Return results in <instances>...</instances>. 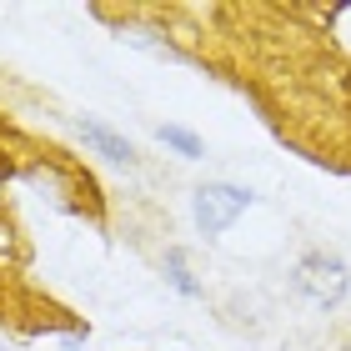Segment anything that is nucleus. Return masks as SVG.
<instances>
[{
    "label": "nucleus",
    "mask_w": 351,
    "mask_h": 351,
    "mask_svg": "<svg viewBox=\"0 0 351 351\" xmlns=\"http://www.w3.org/2000/svg\"><path fill=\"white\" fill-rule=\"evenodd\" d=\"M156 136H161V141H166L171 151H181L186 161H196V156L206 151V146H201V136H191L186 125H161V131H156Z\"/></svg>",
    "instance_id": "nucleus-5"
},
{
    "label": "nucleus",
    "mask_w": 351,
    "mask_h": 351,
    "mask_svg": "<svg viewBox=\"0 0 351 351\" xmlns=\"http://www.w3.org/2000/svg\"><path fill=\"white\" fill-rule=\"evenodd\" d=\"M291 281H296V291L306 296L311 306H337V301L346 296V286H351L346 261L331 256V251H311V256H301Z\"/></svg>",
    "instance_id": "nucleus-1"
},
{
    "label": "nucleus",
    "mask_w": 351,
    "mask_h": 351,
    "mask_svg": "<svg viewBox=\"0 0 351 351\" xmlns=\"http://www.w3.org/2000/svg\"><path fill=\"white\" fill-rule=\"evenodd\" d=\"M121 36L131 40V45H146V51H156L161 60H186V56H181V51H176V45H171V40H156V30H136V25H125Z\"/></svg>",
    "instance_id": "nucleus-6"
},
{
    "label": "nucleus",
    "mask_w": 351,
    "mask_h": 351,
    "mask_svg": "<svg viewBox=\"0 0 351 351\" xmlns=\"http://www.w3.org/2000/svg\"><path fill=\"white\" fill-rule=\"evenodd\" d=\"M246 206H251V191H246V186L206 181V186H196V196H191V216H196V226H201L206 236H221L236 216L246 211Z\"/></svg>",
    "instance_id": "nucleus-2"
},
{
    "label": "nucleus",
    "mask_w": 351,
    "mask_h": 351,
    "mask_svg": "<svg viewBox=\"0 0 351 351\" xmlns=\"http://www.w3.org/2000/svg\"><path fill=\"white\" fill-rule=\"evenodd\" d=\"M166 276H171V286H176L181 296H191V301L201 296V281L191 276V266H186V251H181V246H171V251H166Z\"/></svg>",
    "instance_id": "nucleus-4"
},
{
    "label": "nucleus",
    "mask_w": 351,
    "mask_h": 351,
    "mask_svg": "<svg viewBox=\"0 0 351 351\" xmlns=\"http://www.w3.org/2000/svg\"><path fill=\"white\" fill-rule=\"evenodd\" d=\"M75 131H81V141H86V146H90L95 156H106V161H116V166H131V161H136L131 141L116 136L110 125H101L95 116H81V121H75Z\"/></svg>",
    "instance_id": "nucleus-3"
}]
</instances>
